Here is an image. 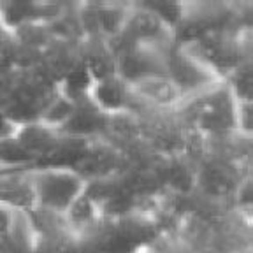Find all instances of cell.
<instances>
[{
  "label": "cell",
  "instance_id": "ba28073f",
  "mask_svg": "<svg viewBox=\"0 0 253 253\" xmlns=\"http://www.w3.org/2000/svg\"><path fill=\"white\" fill-rule=\"evenodd\" d=\"M32 167H36V160L18 142V139H0V172H5V170H28Z\"/></svg>",
  "mask_w": 253,
  "mask_h": 253
},
{
  "label": "cell",
  "instance_id": "6da1fadb",
  "mask_svg": "<svg viewBox=\"0 0 253 253\" xmlns=\"http://www.w3.org/2000/svg\"><path fill=\"white\" fill-rule=\"evenodd\" d=\"M30 181L36 195V208L56 214H65L86 188V181L74 169L32 167Z\"/></svg>",
  "mask_w": 253,
  "mask_h": 253
},
{
  "label": "cell",
  "instance_id": "5b68a950",
  "mask_svg": "<svg viewBox=\"0 0 253 253\" xmlns=\"http://www.w3.org/2000/svg\"><path fill=\"white\" fill-rule=\"evenodd\" d=\"M130 99L132 93L128 90V84L118 76H111V78L95 81L90 95H88V100L106 116L128 113Z\"/></svg>",
  "mask_w": 253,
  "mask_h": 253
},
{
  "label": "cell",
  "instance_id": "7a4b0ae2",
  "mask_svg": "<svg viewBox=\"0 0 253 253\" xmlns=\"http://www.w3.org/2000/svg\"><path fill=\"white\" fill-rule=\"evenodd\" d=\"M185 100H188L190 120L197 128L208 132H229L237 128L239 100L225 81Z\"/></svg>",
  "mask_w": 253,
  "mask_h": 253
},
{
  "label": "cell",
  "instance_id": "277c9868",
  "mask_svg": "<svg viewBox=\"0 0 253 253\" xmlns=\"http://www.w3.org/2000/svg\"><path fill=\"white\" fill-rule=\"evenodd\" d=\"M0 206L18 213H28L36 208L30 169L0 172Z\"/></svg>",
  "mask_w": 253,
  "mask_h": 253
},
{
  "label": "cell",
  "instance_id": "3957f363",
  "mask_svg": "<svg viewBox=\"0 0 253 253\" xmlns=\"http://www.w3.org/2000/svg\"><path fill=\"white\" fill-rule=\"evenodd\" d=\"M128 90L132 99L141 100L155 109H172L183 102L181 91L167 74H151L135 79L134 83H128Z\"/></svg>",
  "mask_w": 253,
  "mask_h": 253
},
{
  "label": "cell",
  "instance_id": "30bf717a",
  "mask_svg": "<svg viewBox=\"0 0 253 253\" xmlns=\"http://www.w3.org/2000/svg\"><path fill=\"white\" fill-rule=\"evenodd\" d=\"M18 126L14 122L7 118L5 115L0 113V139H9V137H14L16 130H18Z\"/></svg>",
  "mask_w": 253,
  "mask_h": 253
},
{
  "label": "cell",
  "instance_id": "8992f818",
  "mask_svg": "<svg viewBox=\"0 0 253 253\" xmlns=\"http://www.w3.org/2000/svg\"><path fill=\"white\" fill-rule=\"evenodd\" d=\"M14 137L32 155L37 166L55 151L62 139V134L56 128H51L41 122H32L18 126Z\"/></svg>",
  "mask_w": 253,
  "mask_h": 253
},
{
  "label": "cell",
  "instance_id": "52a82bcc",
  "mask_svg": "<svg viewBox=\"0 0 253 253\" xmlns=\"http://www.w3.org/2000/svg\"><path fill=\"white\" fill-rule=\"evenodd\" d=\"M107 125H109V116L100 113L90 100H84L74 107L71 118L60 126L58 132L67 137L90 139V135L99 134Z\"/></svg>",
  "mask_w": 253,
  "mask_h": 253
},
{
  "label": "cell",
  "instance_id": "9c48e42d",
  "mask_svg": "<svg viewBox=\"0 0 253 253\" xmlns=\"http://www.w3.org/2000/svg\"><path fill=\"white\" fill-rule=\"evenodd\" d=\"M14 214L16 211H11L4 206H0V239H5L9 236L14 223Z\"/></svg>",
  "mask_w": 253,
  "mask_h": 253
}]
</instances>
